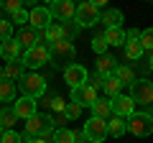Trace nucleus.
I'll list each match as a JSON object with an SVG mask.
<instances>
[{"instance_id": "nucleus-1", "label": "nucleus", "mask_w": 153, "mask_h": 143, "mask_svg": "<svg viewBox=\"0 0 153 143\" xmlns=\"http://www.w3.org/2000/svg\"><path fill=\"white\" fill-rule=\"evenodd\" d=\"M18 89H21V97H31V100H38L41 95L46 92V79L36 72H26L23 79L18 82Z\"/></svg>"}, {"instance_id": "nucleus-2", "label": "nucleus", "mask_w": 153, "mask_h": 143, "mask_svg": "<svg viewBox=\"0 0 153 143\" xmlns=\"http://www.w3.org/2000/svg\"><path fill=\"white\" fill-rule=\"evenodd\" d=\"M128 130L138 138L151 136L153 133V115H148V112H133L128 118Z\"/></svg>"}, {"instance_id": "nucleus-3", "label": "nucleus", "mask_w": 153, "mask_h": 143, "mask_svg": "<svg viewBox=\"0 0 153 143\" xmlns=\"http://www.w3.org/2000/svg\"><path fill=\"white\" fill-rule=\"evenodd\" d=\"M46 61H51V49L44 46V44H36L33 49L26 51V56H23L26 69H38V66H44Z\"/></svg>"}, {"instance_id": "nucleus-4", "label": "nucleus", "mask_w": 153, "mask_h": 143, "mask_svg": "<svg viewBox=\"0 0 153 143\" xmlns=\"http://www.w3.org/2000/svg\"><path fill=\"white\" fill-rule=\"evenodd\" d=\"M100 10H97V5H94V3H87V0H84V3H79V5H76V16H74V21L79 23V28H89V26H94V23L100 21Z\"/></svg>"}, {"instance_id": "nucleus-5", "label": "nucleus", "mask_w": 153, "mask_h": 143, "mask_svg": "<svg viewBox=\"0 0 153 143\" xmlns=\"http://www.w3.org/2000/svg\"><path fill=\"white\" fill-rule=\"evenodd\" d=\"M74 54H76L74 44H71V41H66V39L51 46V61H54L56 66H64V69L69 66L66 61H69V59H74Z\"/></svg>"}, {"instance_id": "nucleus-6", "label": "nucleus", "mask_w": 153, "mask_h": 143, "mask_svg": "<svg viewBox=\"0 0 153 143\" xmlns=\"http://www.w3.org/2000/svg\"><path fill=\"white\" fill-rule=\"evenodd\" d=\"M130 97L135 105H151L153 102V82L148 79H135L130 87Z\"/></svg>"}, {"instance_id": "nucleus-7", "label": "nucleus", "mask_w": 153, "mask_h": 143, "mask_svg": "<svg viewBox=\"0 0 153 143\" xmlns=\"http://www.w3.org/2000/svg\"><path fill=\"white\" fill-rule=\"evenodd\" d=\"M87 79H89L87 69H84L82 64H76V61H71V64L64 69V82L69 84L71 89H76V87H84V84H87Z\"/></svg>"}, {"instance_id": "nucleus-8", "label": "nucleus", "mask_w": 153, "mask_h": 143, "mask_svg": "<svg viewBox=\"0 0 153 143\" xmlns=\"http://www.w3.org/2000/svg\"><path fill=\"white\" fill-rule=\"evenodd\" d=\"M84 133H87V141L92 143H102L107 138V120H100V118H89L84 123Z\"/></svg>"}, {"instance_id": "nucleus-9", "label": "nucleus", "mask_w": 153, "mask_h": 143, "mask_svg": "<svg viewBox=\"0 0 153 143\" xmlns=\"http://www.w3.org/2000/svg\"><path fill=\"white\" fill-rule=\"evenodd\" d=\"M49 10H51V16L56 18V21H74V16H76V5L71 3V0H54L49 5Z\"/></svg>"}, {"instance_id": "nucleus-10", "label": "nucleus", "mask_w": 153, "mask_h": 143, "mask_svg": "<svg viewBox=\"0 0 153 143\" xmlns=\"http://www.w3.org/2000/svg\"><path fill=\"white\" fill-rule=\"evenodd\" d=\"M110 102H112V115H117V118H125L128 120V118L135 112V102H133L130 95H117V97H112Z\"/></svg>"}, {"instance_id": "nucleus-11", "label": "nucleus", "mask_w": 153, "mask_h": 143, "mask_svg": "<svg viewBox=\"0 0 153 143\" xmlns=\"http://www.w3.org/2000/svg\"><path fill=\"white\" fill-rule=\"evenodd\" d=\"M31 21H28V26L33 28V31H44V28H49L51 26V10L49 8H41V5H36V8H31Z\"/></svg>"}, {"instance_id": "nucleus-12", "label": "nucleus", "mask_w": 153, "mask_h": 143, "mask_svg": "<svg viewBox=\"0 0 153 143\" xmlns=\"http://www.w3.org/2000/svg\"><path fill=\"white\" fill-rule=\"evenodd\" d=\"M71 102H76L79 107H92V105L97 102V89H92L89 84L71 89Z\"/></svg>"}, {"instance_id": "nucleus-13", "label": "nucleus", "mask_w": 153, "mask_h": 143, "mask_svg": "<svg viewBox=\"0 0 153 143\" xmlns=\"http://www.w3.org/2000/svg\"><path fill=\"white\" fill-rule=\"evenodd\" d=\"M0 56H3L5 61H16V59L23 61L26 51H23V46L18 44V39H8V41H3V44H0Z\"/></svg>"}, {"instance_id": "nucleus-14", "label": "nucleus", "mask_w": 153, "mask_h": 143, "mask_svg": "<svg viewBox=\"0 0 153 143\" xmlns=\"http://www.w3.org/2000/svg\"><path fill=\"white\" fill-rule=\"evenodd\" d=\"M13 110H16V115L21 118V120H28V118L38 115L36 112V100H31V97H18L16 102H13Z\"/></svg>"}, {"instance_id": "nucleus-15", "label": "nucleus", "mask_w": 153, "mask_h": 143, "mask_svg": "<svg viewBox=\"0 0 153 143\" xmlns=\"http://www.w3.org/2000/svg\"><path fill=\"white\" fill-rule=\"evenodd\" d=\"M23 74H26V64H23L21 59L8 61V64H5V79H10V82H21Z\"/></svg>"}, {"instance_id": "nucleus-16", "label": "nucleus", "mask_w": 153, "mask_h": 143, "mask_svg": "<svg viewBox=\"0 0 153 143\" xmlns=\"http://www.w3.org/2000/svg\"><path fill=\"white\" fill-rule=\"evenodd\" d=\"M112 115V102L107 97H97V102L92 105V118H100V120H107Z\"/></svg>"}, {"instance_id": "nucleus-17", "label": "nucleus", "mask_w": 153, "mask_h": 143, "mask_svg": "<svg viewBox=\"0 0 153 143\" xmlns=\"http://www.w3.org/2000/svg\"><path fill=\"white\" fill-rule=\"evenodd\" d=\"M94 66H97V74H102V77H112L115 72H117V61H115L112 56H107V54L100 56Z\"/></svg>"}, {"instance_id": "nucleus-18", "label": "nucleus", "mask_w": 153, "mask_h": 143, "mask_svg": "<svg viewBox=\"0 0 153 143\" xmlns=\"http://www.w3.org/2000/svg\"><path fill=\"white\" fill-rule=\"evenodd\" d=\"M100 21L105 23V28H123V10H117V8H107Z\"/></svg>"}, {"instance_id": "nucleus-19", "label": "nucleus", "mask_w": 153, "mask_h": 143, "mask_svg": "<svg viewBox=\"0 0 153 143\" xmlns=\"http://www.w3.org/2000/svg\"><path fill=\"white\" fill-rule=\"evenodd\" d=\"M105 41H107V46H125V31L123 28H105Z\"/></svg>"}, {"instance_id": "nucleus-20", "label": "nucleus", "mask_w": 153, "mask_h": 143, "mask_svg": "<svg viewBox=\"0 0 153 143\" xmlns=\"http://www.w3.org/2000/svg\"><path fill=\"white\" fill-rule=\"evenodd\" d=\"M18 44H21L26 51H28V49H33V46L38 44V33L33 31L31 26H28V28H21V33H18Z\"/></svg>"}, {"instance_id": "nucleus-21", "label": "nucleus", "mask_w": 153, "mask_h": 143, "mask_svg": "<svg viewBox=\"0 0 153 143\" xmlns=\"http://www.w3.org/2000/svg\"><path fill=\"white\" fill-rule=\"evenodd\" d=\"M107 130H110L112 138H123L125 130H128V120H125V118H117V115L110 118V120H107Z\"/></svg>"}, {"instance_id": "nucleus-22", "label": "nucleus", "mask_w": 153, "mask_h": 143, "mask_svg": "<svg viewBox=\"0 0 153 143\" xmlns=\"http://www.w3.org/2000/svg\"><path fill=\"white\" fill-rule=\"evenodd\" d=\"M16 92H18L16 82H10V79L0 82V102H16Z\"/></svg>"}, {"instance_id": "nucleus-23", "label": "nucleus", "mask_w": 153, "mask_h": 143, "mask_svg": "<svg viewBox=\"0 0 153 143\" xmlns=\"http://www.w3.org/2000/svg\"><path fill=\"white\" fill-rule=\"evenodd\" d=\"M105 95H107V97H117V95H123V84H120V79L115 77H105Z\"/></svg>"}, {"instance_id": "nucleus-24", "label": "nucleus", "mask_w": 153, "mask_h": 143, "mask_svg": "<svg viewBox=\"0 0 153 143\" xmlns=\"http://www.w3.org/2000/svg\"><path fill=\"white\" fill-rule=\"evenodd\" d=\"M16 120H18V115H16L13 107H3L0 110V125H3V130H13Z\"/></svg>"}, {"instance_id": "nucleus-25", "label": "nucleus", "mask_w": 153, "mask_h": 143, "mask_svg": "<svg viewBox=\"0 0 153 143\" xmlns=\"http://www.w3.org/2000/svg\"><path fill=\"white\" fill-rule=\"evenodd\" d=\"M46 39H49V46L64 41V28H61V23H51V26L46 28Z\"/></svg>"}, {"instance_id": "nucleus-26", "label": "nucleus", "mask_w": 153, "mask_h": 143, "mask_svg": "<svg viewBox=\"0 0 153 143\" xmlns=\"http://www.w3.org/2000/svg\"><path fill=\"white\" fill-rule=\"evenodd\" d=\"M143 54H146V49H143L140 41H130V44H125V56H128L130 61H138Z\"/></svg>"}, {"instance_id": "nucleus-27", "label": "nucleus", "mask_w": 153, "mask_h": 143, "mask_svg": "<svg viewBox=\"0 0 153 143\" xmlns=\"http://www.w3.org/2000/svg\"><path fill=\"white\" fill-rule=\"evenodd\" d=\"M115 77L120 79V84H123V87H128V84L133 87V82H135V74H133V69H130V66H117Z\"/></svg>"}, {"instance_id": "nucleus-28", "label": "nucleus", "mask_w": 153, "mask_h": 143, "mask_svg": "<svg viewBox=\"0 0 153 143\" xmlns=\"http://www.w3.org/2000/svg\"><path fill=\"white\" fill-rule=\"evenodd\" d=\"M51 143H76V138H74V133H71L69 128H56Z\"/></svg>"}, {"instance_id": "nucleus-29", "label": "nucleus", "mask_w": 153, "mask_h": 143, "mask_svg": "<svg viewBox=\"0 0 153 143\" xmlns=\"http://www.w3.org/2000/svg\"><path fill=\"white\" fill-rule=\"evenodd\" d=\"M61 28H64V39H66V41H71L76 33H79V23H76V21H66V23H61Z\"/></svg>"}, {"instance_id": "nucleus-30", "label": "nucleus", "mask_w": 153, "mask_h": 143, "mask_svg": "<svg viewBox=\"0 0 153 143\" xmlns=\"http://www.w3.org/2000/svg\"><path fill=\"white\" fill-rule=\"evenodd\" d=\"M28 21H31V13H26V8H21V10L10 13V23H18V26H26Z\"/></svg>"}, {"instance_id": "nucleus-31", "label": "nucleus", "mask_w": 153, "mask_h": 143, "mask_svg": "<svg viewBox=\"0 0 153 143\" xmlns=\"http://www.w3.org/2000/svg\"><path fill=\"white\" fill-rule=\"evenodd\" d=\"M8 39H13V23L0 18V41H8Z\"/></svg>"}, {"instance_id": "nucleus-32", "label": "nucleus", "mask_w": 153, "mask_h": 143, "mask_svg": "<svg viewBox=\"0 0 153 143\" xmlns=\"http://www.w3.org/2000/svg\"><path fill=\"white\" fill-rule=\"evenodd\" d=\"M92 51L100 56H105V51H107V41H105V36H94L92 39Z\"/></svg>"}, {"instance_id": "nucleus-33", "label": "nucleus", "mask_w": 153, "mask_h": 143, "mask_svg": "<svg viewBox=\"0 0 153 143\" xmlns=\"http://www.w3.org/2000/svg\"><path fill=\"white\" fill-rule=\"evenodd\" d=\"M0 143H23V136H21V133H16V130H3Z\"/></svg>"}, {"instance_id": "nucleus-34", "label": "nucleus", "mask_w": 153, "mask_h": 143, "mask_svg": "<svg viewBox=\"0 0 153 143\" xmlns=\"http://www.w3.org/2000/svg\"><path fill=\"white\" fill-rule=\"evenodd\" d=\"M140 44H143V49L153 51V28H146V31L140 33Z\"/></svg>"}, {"instance_id": "nucleus-35", "label": "nucleus", "mask_w": 153, "mask_h": 143, "mask_svg": "<svg viewBox=\"0 0 153 143\" xmlns=\"http://www.w3.org/2000/svg\"><path fill=\"white\" fill-rule=\"evenodd\" d=\"M66 115H69V120H76V118H79V115H82V107H79V105H76V102H71V100H69V102H66Z\"/></svg>"}, {"instance_id": "nucleus-36", "label": "nucleus", "mask_w": 153, "mask_h": 143, "mask_svg": "<svg viewBox=\"0 0 153 143\" xmlns=\"http://www.w3.org/2000/svg\"><path fill=\"white\" fill-rule=\"evenodd\" d=\"M87 84H89V87H92V89H102V87H105V77H102V74H97V72H94V74H89Z\"/></svg>"}, {"instance_id": "nucleus-37", "label": "nucleus", "mask_w": 153, "mask_h": 143, "mask_svg": "<svg viewBox=\"0 0 153 143\" xmlns=\"http://www.w3.org/2000/svg\"><path fill=\"white\" fill-rule=\"evenodd\" d=\"M0 5L5 8L8 13H16V10H21V8H23V3H21V0H0Z\"/></svg>"}, {"instance_id": "nucleus-38", "label": "nucleus", "mask_w": 153, "mask_h": 143, "mask_svg": "<svg viewBox=\"0 0 153 143\" xmlns=\"http://www.w3.org/2000/svg\"><path fill=\"white\" fill-rule=\"evenodd\" d=\"M140 33L143 31H138V28H128L125 31V41L130 44V41H140Z\"/></svg>"}, {"instance_id": "nucleus-39", "label": "nucleus", "mask_w": 153, "mask_h": 143, "mask_svg": "<svg viewBox=\"0 0 153 143\" xmlns=\"http://www.w3.org/2000/svg\"><path fill=\"white\" fill-rule=\"evenodd\" d=\"M51 107H54L56 112H64V110H66V102H64L61 97H54V100H51Z\"/></svg>"}, {"instance_id": "nucleus-40", "label": "nucleus", "mask_w": 153, "mask_h": 143, "mask_svg": "<svg viewBox=\"0 0 153 143\" xmlns=\"http://www.w3.org/2000/svg\"><path fill=\"white\" fill-rule=\"evenodd\" d=\"M66 120H69V115H66V112H56V118H54V123H56V125H61V128H64Z\"/></svg>"}, {"instance_id": "nucleus-41", "label": "nucleus", "mask_w": 153, "mask_h": 143, "mask_svg": "<svg viewBox=\"0 0 153 143\" xmlns=\"http://www.w3.org/2000/svg\"><path fill=\"white\" fill-rule=\"evenodd\" d=\"M31 143H51V141H46V138H33Z\"/></svg>"}, {"instance_id": "nucleus-42", "label": "nucleus", "mask_w": 153, "mask_h": 143, "mask_svg": "<svg viewBox=\"0 0 153 143\" xmlns=\"http://www.w3.org/2000/svg\"><path fill=\"white\" fill-rule=\"evenodd\" d=\"M3 79H5V69H3V66H0V82H3Z\"/></svg>"}, {"instance_id": "nucleus-43", "label": "nucleus", "mask_w": 153, "mask_h": 143, "mask_svg": "<svg viewBox=\"0 0 153 143\" xmlns=\"http://www.w3.org/2000/svg\"><path fill=\"white\" fill-rule=\"evenodd\" d=\"M148 66H151V72H153V54H151V59H148Z\"/></svg>"}, {"instance_id": "nucleus-44", "label": "nucleus", "mask_w": 153, "mask_h": 143, "mask_svg": "<svg viewBox=\"0 0 153 143\" xmlns=\"http://www.w3.org/2000/svg\"><path fill=\"white\" fill-rule=\"evenodd\" d=\"M0 136H3V125H0Z\"/></svg>"}]
</instances>
